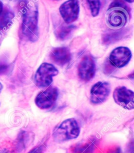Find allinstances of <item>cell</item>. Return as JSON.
Segmentation results:
<instances>
[{"instance_id":"ac0fdd59","label":"cell","mask_w":134,"mask_h":153,"mask_svg":"<svg viewBox=\"0 0 134 153\" xmlns=\"http://www.w3.org/2000/svg\"><path fill=\"white\" fill-rule=\"evenodd\" d=\"M13 149L10 148V146L7 144L2 145L0 147V153H13Z\"/></svg>"},{"instance_id":"30bf717a","label":"cell","mask_w":134,"mask_h":153,"mask_svg":"<svg viewBox=\"0 0 134 153\" xmlns=\"http://www.w3.org/2000/svg\"><path fill=\"white\" fill-rule=\"evenodd\" d=\"M96 71V63L93 58L88 55L83 57L78 68L80 78L83 81H90L93 78Z\"/></svg>"},{"instance_id":"44dd1931","label":"cell","mask_w":134,"mask_h":153,"mask_svg":"<svg viewBox=\"0 0 134 153\" xmlns=\"http://www.w3.org/2000/svg\"><path fill=\"white\" fill-rule=\"evenodd\" d=\"M3 88V85L2 84H1V83L0 82V92H1V91H2V90Z\"/></svg>"},{"instance_id":"ba28073f","label":"cell","mask_w":134,"mask_h":153,"mask_svg":"<svg viewBox=\"0 0 134 153\" xmlns=\"http://www.w3.org/2000/svg\"><path fill=\"white\" fill-rule=\"evenodd\" d=\"M111 92V85L107 82H98L94 85L90 92V101L92 104L104 102Z\"/></svg>"},{"instance_id":"6da1fadb","label":"cell","mask_w":134,"mask_h":153,"mask_svg":"<svg viewBox=\"0 0 134 153\" xmlns=\"http://www.w3.org/2000/svg\"><path fill=\"white\" fill-rule=\"evenodd\" d=\"M21 24V32L28 41L35 42L39 36L38 8L36 3L30 1L23 10Z\"/></svg>"},{"instance_id":"5bb4252c","label":"cell","mask_w":134,"mask_h":153,"mask_svg":"<svg viewBox=\"0 0 134 153\" xmlns=\"http://www.w3.org/2000/svg\"><path fill=\"white\" fill-rule=\"evenodd\" d=\"M14 15L9 10H5L0 19V28H4L9 27L12 22Z\"/></svg>"},{"instance_id":"8fae6325","label":"cell","mask_w":134,"mask_h":153,"mask_svg":"<svg viewBox=\"0 0 134 153\" xmlns=\"http://www.w3.org/2000/svg\"><path fill=\"white\" fill-rule=\"evenodd\" d=\"M50 57L55 64L64 66L70 62L72 55L70 49L67 47H57L51 51Z\"/></svg>"},{"instance_id":"9c48e42d","label":"cell","mask_w":134,"mask_h":153,"mask_svg":"<svg viewBox=\"0 0 134 153\" xmlns=\"http://www.w3.org/2000/svg\"><path fill=\"white\" fill-rule=\"evenodd\" d=\"M132 56V52L128 48L118 47L111 52L109 60L115 67L121 68L130 62Z\"/></svg>"},{"instance_id":"d6986e66","label":"cell","mask_w":134,"mask_h":153,"mask_svg":"<svg viewBox=\"0 0 134 153\" xmlns=\"http://www.w3.org/2000/svg\"><path fill=\"white\" fill-rule=\"evenodd\" d=\"M3 11V3L2 2L0 1V15L1 13H2Z\"/></svg>"},{"instance_id":"5b68a950","label":"cell","mask_w":134,"mask_h":153,"mask_svg":"<svg viewBox=\"0 0 134 153\" xmlns=\"http://www.w3.org/2000/svg\"><path fill=\"white\" fill-rule=\"evenodd\" d=\"M58 95L57 88L50 87L37 94L35 100V104L41 110H49L55 104Z\"/></svg>"},{"instance_id":"3957f363","label":"cell","mask_w":134,"mask_h":153,"mask_svg":"<svg viewBox=\"0 0 134 153\" xmlns=\"http://www.w3.org/2000/svg\"><path fill=\"white\" fill-rule=\"evenodd\" d=\"M80 133V129L77 121L73 119L66 120L53 130V137L55 142H64L77 138Z\"/></svg>"},{"instance_id":"2e32d148","label":"cell","mask_w":134,"mask_h":153,"mask_svg":"<svg viewBox=\"0 0 134 153\" xmlns=\"http://www.w3.org/2000/svg\"><path fill=\"white\" fill-rule=\"evenodd\" d=\"M11 70V65L5 62H0V75L7 74Z\"/></svg>"},{"instance_id":"7a4b0ae2","label":"cell","mask_w":134,"mask_h":153,"mask_svg":"<svg viewBox=\"0 0 134 153\" xmlns=\"http://www.w3.org/2000/svg\"><path fill=\"white\" fill-rule=\"evenodd\" d=\"M130 9L121 0H115L107 9L105 19L107 25L112 29H119L127 23Z\"/></svg>"},{"instance_id":"e0dca14e","label":"cell","mask_w":134,"mask_h":153,"mask_svg":"<svg viewBox=\"0 0 134 153\" xmlns=\"http://www.w3.org/2000/svg\"><path fill=\"white\" fill-rule=\"evenodd\" d=\"M46 149V146L44 144L39 145L38 146L35 147L32 149L28 153H43Z\"/></svg>"},{"instance_id":"7c38bea8","label":"cell","mask_w":134,"mask_h":153,"mask_svg":"<svg viewBox=\"0 0 134 153\" xmlns=\"http://www.w3.org/2000/svg\"><path fill=\"white\" fill-rule=\"evenodd\" d=\"M76 29V27L74 25H62L60 26L56 30V36L57 38L61 40L64 41L67 39L73 33L74 30Z\"/></svg>"},{"instance_id":"277c9868","label":"cell","mask_w":134,"mask_h":153,"mask_svg":"<svg viewBox=\"0 0 134 153\" xmlns=\"http://www.w3.org/2000/svg\"><path fill=\"white\" fill-rule=\"evenodd\" d=\"M58 70L52 64L43 63L37 70L35 76V82L37 87H49L53 81V76L58 74Z\"/></svg>"},{"instance_id":"4fadbf2b","label":"cell","mask_w":134,"mask_h":153,"mask_svg":"<svg viewBox=\"0 0 134 153\" xmlns=\"http://www.w3.org/2000/svg\"><path fill=\"white\" fill-rule=\"evenodd\" d=\"M94 146L93 142H86L75 144L71 147V149L73 153H92L95 149Z\"/></svg>"},{"instance_id":"ffe728a7","label":"cell","mask_w":134,"mask_h":153,"mask_svg":"<svg viewBox=\"0 0 134 153\" xmlns=\"http://www.w3.org/2000/svg\"><path fill=\"white\" fill-rule=\"evenodd\" d=\"M125 1L128 3H133L134 1V0H125Z\"/></svg>"},{"instance_id":"7402d4cb","label":"cell","mask_w":134,"mask_h":153,"mask_svg":"<svg viewBox=\"0 0 134 153\" xmlns=\"http://www.w3.org/2000/svg\"><path fill=\"white\" fill-rule=\"evenodd\" d=\"M53 1H59V0H53Z\"/></svg>"},{"instance_id":"9a60e30c","label":"cell","mask_w":134,"mask_h":153,"mask_svg":"<svg viewBox=\"0 0 134 153\" xmlns=\"http://www.w3.org/2000/svg\"><path fill=\"white\" fill-rule=\"evenodd\" d=\"M91 14L93 17L97 16L100 12L101 8L100 0H87Z\"/></svg>"},{"instance_id":"52a82bcc","label":"cell","mask_w":134,"mask_h":153,"mask_svg":"<svg viewBox=\"0 0 134 153\" xmlns=\"http://www.w3.org/2000/svg\"><path fill=\"white\" fill-rule=\"evenodd\" d=\"M79 12L80 5L78 0H68L62 4L59 8L60 14L67 24L77 21Z\"/></svg>"},{"instance_id":"8992f818","label":"cell","mask_w":134,"mask_h":153,"mask_svg":"<svg viewBox=\"0 0 134 153\" xmlns=\"http://www.w3.org/2000/svg\"><path fill=\"white\" fill-rule=\"evenodd\" d=\"M113 98L118 105L128 110L134 108V93L125 87H117L113 92Z\"/></svg>"}]
</instances>
